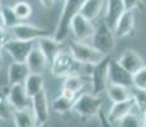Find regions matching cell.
<instances>
[{"instance_id":"36","label":"cell","mask_w":146,"mask_h":127,"mask_svg":"<svg viewBox=\"0 0 146 127\" xmlns=\"http://www.w3.org/2000/svg\"><path fill=\"white\" fill-rule=\"evenodd\" d=\"M3 28H7V24H5V18H4V14H3V10L0 9V29Z\"/></svg>"},{"instance_id":"3","label":"cell","mask_w":146,"mask_h":127,"mask_svg":"<svg viewBox=\"0 0 146 127\" xmlns=\"http://www.w3.org/2000/svg\"><path fill=\"white\" fill-rule=\"evenodd\" d=\"M69 50L71 52V55L83 65L94 66L106 57L104 53L100 52L98 49H95L93 45H88L81 41L71 42L69 46Z\"/></svg>"},{"instance_id":"13","label":"cell","mask_w":146,"mask_h":127,"mask_svg":"<svg viewBox=\"0 0 146 127\" xmlns=\"http://www.w3.org/2000/svg\"><path fill=\"white\" fill-rule=\"evenodd\" d=\"M117 60H118L121 66H122L126 71L130 72L131 75L135 74L136 71H139L145 65L142 56L135 50H126Z\"/></svg>"},{"instance_id":"33","label":"cell","mask_w":146,"mask_h":127,"mask_svg":"<svg viewBox=\"0 0 146 127\" xmlns=\"http://www.w3.org/2000/svg\"><path fill=\"white\" fill-rule=\"evenodd\" d=\"M126 10H136L141 4V0H122Z\"/></svg>"},{"instance_id":"31","label":"cell","mask_w":146,"mask_h":127,"mask_svg":"<svg viewBox=\"0 0 146 127\" xmlns=\"http://www.w3.org/2000/svg\"><path fill=\"white\" fill-rule=\"evenodd\" d=\"M3 14H4V18H5V24H7V28L8 29H12L13 27H15L18 23H21L17 15L14 14L13 12V8H9V7H5L3 8Z\"/></svg>"},{"instance_id":"5","label":"cell","mask_w":146,"mask_h":127,"mask_svg":"<svg viewBox=\"0 0 146 127\" xmlns=\"http://www.w3.org/2000/svg\"><path fill=\"white\" fill-rule=\"evenodd\" d=\"M93 46L103 52L106 56H109L116 47V35L114 31L104 21L99 22L95 27L93 36Z\"/></svg>"},{"instance_id":"9","label":"cell","mask_w":146,"mask_h":127,"mask_svg":"<svg viewBox=\"0 0 146 127\" xmlns=\"http://www.w3.org/2000/svg\"><path fill=\"white\" fill-rule=\"evenodd\" d=\"M13 35V38L21 39V41H35L37 42V39L42 37L50 36V32L46 29H41V28L36 27L33 24L28 23H18L15 27H13L10 29Z\"/></svg>"},{"instance_id":"14","label":"cell","mask_w":146,"mask_h":127,"mask_svg":"<svg viewBox=\"0 0 146 127\" xmlns=\"http://www.w3.org/2000/svg\"><path fill=\"white\" fill-rule=\"evenodd\" d=\"M61 45H62V42L57 41L53 36H46V37L37 39V47L43 52V55L47 57L50 64L62 51V46Z\"/></svg>"},{"instance_id":"11","label":"cell","mask_w":146,"mask_h":127,"mask_svg":"<svg viewBox=\"0 0 146 127\" xmlns=\"http://www.w3.org/2000/svg\"><path fill=\"white\" fill-rule=\"evenodd\" d=\"M108 78H109V84H118V85L127 86V88L133 86L132 85V75L128 71H126L119 65L118 60H114V59L109 60Z\"/></svg>"},{"instance_id":"19","label":"cell","mask_w":146,"mask_h":127,"mask_svg":"<svg viewBox=\"0 0 146 127\" xmlns=\"http://www.w3.org/2000/svg\"><path fill=\"white\" fill-rule=\"evenodd\" d=\"M26 63L28 65V67H29L31 72L42 74V72L44 71V69H46L47 64H48V60H47V57L43 55V52L36 46L35 49L31 51Z\"/></svg>"},{"instance_id":"29","label":"cell","mask_w":146,"mask_h":127,"mask_svg":"<svg viewBox=\"0 0 146 127\" xmlns=\"http://www.w3.org/2000/svg\"><path fill=\"white\" fill-rule=\"evenodd\" d=\"M132 98L135 100V106L139 109V113L144 116L146 113V90L144 89H132Z\"/></svg>"},{"instance_id":"10","label":"cell","mask_w":146,"mask_h":127,"mask_svg":"<svg viewBox=\"0 0 146 127\" xmlns=\"http://www.w3.org/2000/svg\"><path fill=\"white\" fill-rule=\"evenodd\" d=\"M71 33L74 35V37L76 38V41H86V39L93 38L95 27L93 22L86 19L85 17H83L81 14H78L71 22Z\"/></svg>"},{"instance_id":"7","label":"cell","mask_w":146,"mask_h":127,"mask_svg":"<svg viewBox=\"0 0 146 127\" xmlns=\"http://www.w3.org/2000/svg\"><path fill=\"white\" fill-rule=\"evenodd\" d=\"M35 41H21V39L12 38L3 49L10 55L14 61L26 63L31 51L35 49Z\"/></svg>"},{"instance_id":"2","label":"cell","mask_w":146,"mask_h":127,"mask_svg":"<svg viewBox=\"0 0 146 127\" xmlns=\"http://www.w3.org/2000/svg\"><path fill=\"white\" fill-rule=\"evenodd\" d=\"M83 64H80L70 51H61L55 60L51 63V74L55 78H67L71 75H78Z\"/></svg>"},{"instance_id":"15","label":"cell","mask_w":146,"mask_h":127,"mask_svg":"<svg viewBox=\"0 0 146 127\" xmlns=\"http://www.w3.org/2000/svg\"><path fill=\"white\" fill-rule=\"evenodd\" d=\"M135 23H136L135 10H125V13L121 15V18L113 28L116 37L123 38L130 36L135 28Z\"/></svg>"},{"instance_id":"38","label":"cell","mask_w":146,"mask_h":127,"mask_svg":"<svg viewBox=\"0 0 146 127\" xmlns=\"http://www.w3.org/2000/svg\"><path fill=\"white\" fill-rule=\"evenodd\" d=\"M38 127H48V125H47V123H43V125H40Z\"/></svg>"},{"instance_id":"20","label":"cell","mask_w":146,"mask_h":127,"mask_svg":"<svg viewBox=\"0 0 146 127\" xmlns=\"http://www.w3.org/2000/svg\"><path fill=\"white\" fill-rule=\"evenodd\" d=\"M107 0H85L81 5L80 13L83 17H85L89 21H95L99 18L100 13L104 10Z\"/></svg>"},{"instance_id":"18","label":"cell","mask_w":146,"mask_h":127,"mask_svg":"<svg viewBox=\"0 0 146 127\" xmlns=\"http://www.w3.org/2000/svg\"><path fill=\"white\" fill-rule=\"evenodd\" d=\"M31 71L27 63H18L14 61L8 67V83L9 85L14 84H24Z\"/></svg>"},{"instance_id":"4","label":"cell","mask_w":146,"mask_h":127,"mask_svg":"<svg viewBox=\"0 0 146 127\" xmlns=\"http://www.w3.org/2000/svg\"><path fill=\"white\" fill-rule=\"evenodd\" d=\"M102 106L103 100L99 95L83 93L76 97L72 111L80 117L89 118L99 114V112L102 111Z\"/></svg>"},{"instance_id":"23","label":"cell","mask_w":146,"mask_h":127,"mask_svg":"<svg viewBox=\"0 0 146 127\" xmlns=\"http://www.w3.org/2000/svg\"><path fill=\"white\" fill-rule=\"evenodd\" d=\"M24 88H26L27 94L31 98H33L35 95H37L40 92L43 90L44 85V79L42 74H35V72H31L29 76L27 78V80L24 81Z\"/></svg>"},{"instance_id":"32","label":"cell","mask_w":146,"mask_h":127,"mask_svg":"<svg viewBox=\"0 0 146 127\" xmlns=\"http://www.w3.org/2000/svg\"><path fill=\"white\" fill-rule=\"evenodd\" d=\"M12 38H13V35H12V32H10L8 28H3V29H0V47H1V49Z\"/></svg>"},{"instance_id":"35","label":"cell","mask_w":146,"mask_h":127,"mask_svg":"<svg viewBox=\"0 0 146 127\" xmlns=\"http://www.w3.org/2000/svg\"><path fill=\"white\" fill-rule=\"evenodd\" d=\"M55 1L56 0H40L41 4L43 5L44 8H47V9H51L53 5H55Z\"/></svg>"},{"instance_id":"6","label":"cell","mask_w":146,"mask_h":127,"mask_svg":"<svg viewBox=\"0 0 146 127\" xmlns=\"http://www.w3.org/2000/svg\"><path fill=\"white\" fill-rule=\"evenodd\" d=\"M109 60L111 57L106 56L99 64L92 66V89H93V94L99 95L102 92H104L109 84L108 78V69H109Z\"/></svg>"},{"instance_id":"37","label":"cell","mask_w":146,"mask_h":127,"mask_svg":"<svg viewBox=\"0 0 146 127\" xmlns=\"http://www.w3.org/2000/svg\"><path fill=\"white\" fill-rule=\"evenodd\" d=\"M3 66V52H1V47H0V67Z\"/></svg>"},{"instance_id":"26","label":"cell","mask_w":146,"mask_h":127,"mask_svg":"<svg viewBox=\"0 0 146 127\" xmlns=\"http://www.w3.org/2000/svg\"><path fill=\"white\" fill-rule=\"evenodd\" d=\"M85 79L83 76H80L79 74L78 75H71V76H67L64 80V84H62V89H67V90H71L74 93H79L81 89L84 88L85 85Z\"/></svg>"},{"instance_id":"28","label":"cell","mask_w":146,"mask_h":127,"mask_svg":"<svg viewBox=\"0 0 146 127\" xmlns=\"http://www.w3.org/2000/svg\"><path fill=\"white\" fill-rule=\"evenodd\" d=\"M13 12L19 21H26L32 14V7L26 1H18L13 5Z\"/></svg>"},{"instance_id":"30","label":"cell","mask_w":146,"mask_h":127,"mask_svg":"<svg viewBox=\"0 0 146 127\" xmlns=\"http://www.w3.org/2000/svg\"><path fill=\"white\" fill-rule=\"evenodd\" d=\"M132 85L136 89L146 90V65H144L139 71L132 74Z\"/></svg>"},{"instance_id":"12","label":"cell","mask_w":146,"mask_h":127,"mask_svg":"<svg viewBox=\"0 0 146 127\" xmlns=\"http://www.w3.org/2000/svg\"><path fill=\"white\" fill-rule=\"evenodd\" d=\"M32 111L35 113L38 126L47 123L50 117V108H48V99H47V94L44 92V89L32 98Z\"/></svg>"},{"instance_id":"25","label":"cell","mask_w":146,"mask_h":127,"mask_svg":"<svg viewBox=\"0 0 146 127\" xmlns=\"http://www.w3.org/2000/svg\"><path fill=\"white\" fill-rule=\"evenodd\" d=\"M13 116V109L9 103L8 92L5 89H0V120L9 121Z\"/></svg>"},{"instance_id":"17","label":"cell","mask_w":146,"mask_h":127,"mask_svg":"<svg viewBox=\"0 0 146 127\" xmlns=\"http://www.w3.org/2000/svg\"><path fill=\"white\" fill-rule=\"evenodd\" d=\"M135 100L133 98H130V99L125 100V102H118V103H113L112 108L109 109L108 114H107V118L109 120V122L118 123L122 118H125L127 114H130L131 112L133 111L135 108Z\"/></svg>"},{"instance_id":"34","label":"cell","mask_w":146,"mask_h":127,"mask_svg":"<svg viewBox=\"0 0 146 127\" xmlns=\"http://www.w3.org/2000/svg\"><path fill=\"white\" fill-rule=\"evenodd\" d=\"M98 117H99V121H100V126L102 127H114V125L112 122H109V120L107 118V114H104L102 111L99 112V114H98Z\"/></svg>"},{"instance_id":"22","label":"cell","mask_w":146,"mask_h":127,"mask_svg":"<svg viewBox=\"0 0 146 127\" xmlns=\"http://www.w3.org/2000/svg\"><path fill=\"white\" fill-rule=\"evenodd\" d=\"M12 118L15 127H36V123H37V120H36L32 108L22 109V111H13Z\"/></svg>"},{"instance_id":"21","label":"cell","mask_w":146,"mask_h":127,"mask_svg":"<svg viewBox=\"0 0 146 127\" xmlns=\"http://www.w3.org/2000/svg\"><path fill=\"white\" fill-rule=\"evenodd\" d=\"M106 92L112 103L125 102L132 98V89L123 85H118V84H108Z\"/></svg>"},{"instance_id":"1","label":"cell","mask_w":146,"mask_h":127,"mask_svg":"<svg viewBox=\"0 0 146 127\" xmlns=\"http://www.w3.org/2000/svg\"><path fill=\"white\" fill-rule=\"evenodd\" d=\"M85 0H64V7L61 10L60 18H58L56 31L53 33V37L57 41L64 42L67 38L69 33L71 32V22L78 14L80 13L81 5L84 4Z\"/></svg>"},{"instance_id":"8","label":"cell","mask_w":146,"mask_h":127,"mask_svg":"<svg viewBox=\"0 0 146 127\" xmlns=\"http://www.w3.org/2000/svg\"><path fill=\"white\" fill-rule=\"evenodd\" d=\"M8 98L13 111H22V109L32 108V98L27 94L23 84H14L9 85Z\"/></svg>"},{"instance_id":"16","label":"cell","mask_w":146,"mask_h":127,"mask_svg":"<svg viewBox=\"0 0 146 127\" xmlns=\"http://www.w3.org/2000/svg\"><path fill=\"white\" fill-rule=\"evenodd\" d=\"M125 10L126 8L123 5L122 0H107L103 21L113 29L116 23L118 22V19L121 18V15L125 13Z\"/></svg>"},{"instance_id":"24","label":"cell","mask_w":146,"mask_h":127,"mask_svg":"<svg viewBox=\"0 0 146 127\" xmlns=\"http://www.w3.org/2000/svg\"><path fill=\"white\" fill-rule=\"evenodd\" d=\"M75 104V99H71V98H67L65 95H58L55 100L52 102V111L56 112V113H66V112L72 111Z\"/></svg>"},{"instance_id":"27","label":"cell","mask_w":146,"mask_h":127,"mask_svg":"<svg viewBox=\"0 0 146 127\" xmlns=\"http://www.w3.org/2000/svg\"><path fill=\"white\" fill-rule=\"evenodd\" d=\"M117 125H118V127H145L144 116L141 113L131 112L125 118H122Z\"/></svg>"}]
</instances>
